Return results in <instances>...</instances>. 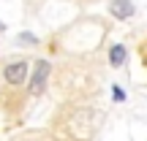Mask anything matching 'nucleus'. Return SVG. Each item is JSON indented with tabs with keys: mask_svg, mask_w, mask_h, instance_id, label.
I'll return each mask as SVG.
<instances>
[{
	"mask_svg": "<svg viewBox=\"0 0 147 141\" xmlns=\"http://www.w3.org/2000/svg\"><path fill=\"white\" fill-rule=\"evenodd\" d=\"M49 63L47 60H38L36 63V71H33V79H30V92L33 95H41L47 90V79H49Z\"/></svg>",
	"mask_w": 147,
	"mask_h": 141,
	"instance_id": "1",
	"label": "nucleus"
},
{
	"mask_svg": "<svg viewBox=\"0 0 147 141\" xmlns=\"http://www.w3.org/2000/svg\"><path fill=\"white\" fill-rule=\"evenodd\" d=\"M3 76H5V82H8V84H22L27 79V63H25V60L8 63V65H5V71H3Z\"/></svg>",
	"mask_w": 147,
	"mask_h": 141,
	"instance_id": "2",
	"label": "nucleus"
},
{
	"mask_svg": "<svg viewBox=\"0 0 147 141\" xmlns=\"http://www.w3.org/2000/svg\"><path fill=\"white\" fill-rule=\"evenodd\" d=\"M112 16H117V19H128V16H134V0H115V3L109 5Z\"/></svg>",
	"mask_w": 147,
	"mask_h": 141,
	"instance_id": "3",
	"label": "nucleus"
},
{
	"mask_svg": "<svg viewBox=\"0 0 147 141\" xmlns=\"http://www.w3.org/2000/svg\"><path fill=\"white\" fill-rule=\"evenodd\" d=\"M125 57H128V52H125V46H120V43H117V46H112V52H109V63L115 65H123L125 63Z\"/></svg>",
	"mask_w": 147,
	"mask_h": 141,
	"instance_id": "4",
	"label": "nucleus"
},
{
	"mask_svg": "<svg viewBox=\"0 0 147 141\" xmlns=\"http://www.w3.org/2000/svg\"><path fill=\"white\" fill-rule=\"evenodd\" d=\"M112 92H115V100H117V103H120V100H125V92H123L120 84H115V87H112Z\"/></svg>",
	"mask_w": 147,
	"mask_h": 141,
	"instance_id": "5",
	"label": "nucleus"
},
{
	"mask_svg": "<svg viewBox=\"0 0 147 141\" xmlns=\"http://www.w3.org/2000/svg\"><path fill=\"white\" fill-rule=\"evenodd\" d=\"M19 38H22L25 43H38V38H36V35H30V33H22Z\"/></svg>",
	"mask_w": 147,
	"mask_h": 141,
	"instance_id": "6",
	"label": "nucleus"
},
{
	"mask_svg": "<svg viewBox=\"0 0 147 141\" xmlns=\"http://www.w3.org/2000/svg\"><path fill=\"white\" fill-rule=\"evenodd\" d=\"M0 30H5V25H3V22H0Z\"/></svg>",
	"mask_w": 147,
	"mask_h": 141,
	"instance_id": "7",
	"label": "nucleus"
}]
</instances>
